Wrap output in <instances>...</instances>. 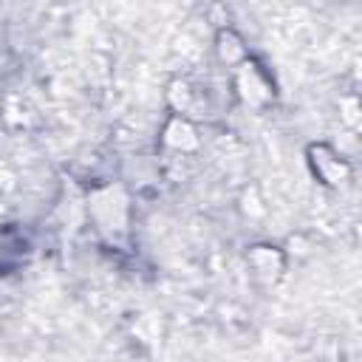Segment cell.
Returning a JSON list of instances; mask_svg holds the SVG:
<instances>
[{
	"label": "cell",
	"mask_w": 362,
	"mask_h": 362,
	"mask_svg": "<svg viewBox=\"0 0 362 362\" xmlns=\"http://www.w3.org/2000/svg\"><path fill=\"white\" fill-rule=\"evenodd\" d=\"M164 141H167L170 147H175V150H192V147H198L195 127H192L184 116H178V113L167 122V127H164Z\"/></svg>",
	"instance_id": "3"
},
{
	"label": "cell",
	"mask_w": 362,
	"mask_h": 362,
	"mask_svg": "<svg viewBox=\"0 0 362 362\" xmlns=\"http://www.w3.org/2000/svg\"><path fill=\"white\" fill-rule=\"evenodd\" d=\"M249 263L255 266L257 274H272V277L283 269V257H280V252L272 249V246H252Z\"/></svg>",
	"instance_id": "4"
},
{
	"label": "cell",
	"mask_w": 362,
	"mask_h": 362,
	"mask_svg": "<svg viewBox=\"0 0 362 362\" xmlns=\"http://www.w3.org/2000/svg\"><path fill=\"white\" fill-rule=\"evenodd\" d=\"M238 88H240V96H243L246 102H252V105L269 99V85H266V79L260 76V71H257L252 62H240Z\"/></svg>",
	"instance_id": "2"
},
{
	"label": "cell",
	"mask_w": 362,
	"mask_h": 362,
	"mask_svg": "<svg viewBox=\"0 0 362 362\" xmlns=\"http://www.w3.org/2000/svg\"><path fill=\"white\" fill-rule=\"evenodd\" d=\"M218 57L226 62V65H235V62H246V48H243V40L226 28L218 34Z\"/></svg>",
	"instance_id": "5"
},
{
	"label": "cell",
	"mask_w": 362,
	"mask_h": 362,
	"mask_svg": "<svg viewBox=\"0 0 362 362\" xmlns=\"http://www.w3.org/2000/svg\"><path fill=\"white\" fill-rule=\"evenodd\" d=\"M311 156H317V158H311V161H314V173H317L325 184L337 187V184H342V181L348 178V164H345L342 158H337V153H334L331 147L317 144V147H311Z\"/></svg>",
	"instance_id": "1"
},
{
	"label": "cell",
	"mask_w": 362,
	"mask_h": 362,
	"mask_svg": "<svg viewBox=\"0 0 362 362\" xmlns=\"http://www.w3.org/2000/svg\"><path fill=\"white\" fill-rule=\"evenodd\" d=\"M170 105L178 110V116L187 113V107L192 105V88H189V82L175 79V82L170 85Z\"/></svg>",
	"instance_id": "6"
}]
</instances>
